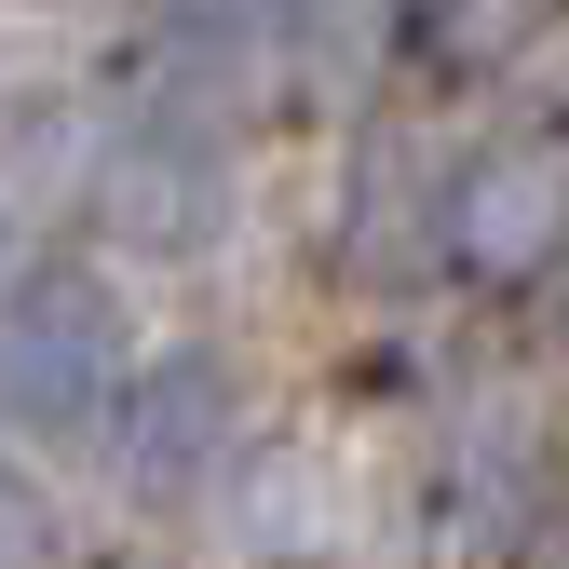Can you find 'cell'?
I'll return each instance as SVG.
<instances>
[{
  "mask_svg": "<svg viewBox=\"0 0 569 569\" xmlns=\"http://www.w3.org/2000/svg\"><path fill=\"white\" fill-rule=\"evenodd\" d=\"M448 258V163L407 150V136H367L339 177V271L352 284H420Z\"/></svg>",
  "mask_w": 569,
  "mask_h": 569,
  "instance_id": "obj_5",
  "label": "cell"
},
{
  "mask_svg": "<svg viewBox=\"0 0 569 569\" xmlns=\"http://www.w3.org/2000/svg\"><path fill=\"white\" fill-rule=\"evenodd\" d=\"M393 28H407V0H271V54H284V82L299 96H367L380 68H393Z\"/></svg>",
  "mask_w": 569,
  "mask_h": 569,
  "instance_id": "obj_6",
  "label": "cell"
},
{
  "mask_svg": "<svg viewBox=\"0 0 569 569\" xmlns=\"http://www.w3.org/2000/svg\"><path fill=\"white\" fill-rule=\"evenodd\" d=\"M0 271H14V218H0Z\"/></svg>",
  "mask_w": 569,
  "mask_h": 569,
  "instance_id": "obj_7",
  "label": "cell"
},
{
  "mask_svg": "<svg viewBox=\"0 0 569 569\" xmlns=\"http://www.w3.org/2000/svg\"><path fill=\"white\" fill-rule=\"evenodd\" d=\"M448 258L488 284H542L569 271V122L516 109L502 136H475L448 163Z\"/></svg>",
  "mask_w": 569,
  "mask_h": 569,
  "instance_id": "obj_2",
  "label": "cell"
},
{
  "mask_svg": "<svg viewBox=\"0 0 569 569\" xmlns=\"http://www.w3.org/2000/svg\"><path fill=\"white\" fill-rule=\"evenodd\" d=\"M244 435H258V393L231 352H136V393H122V475L136 502H218V488L244 475Z\"/></svg>",
  "mask_w": 569,
  "mask_h": 569,
  "instance_id": "obj_3",
  "label": "cell"
},
{
  "mask_svg": "<svg viewBox=\"0 0 569 569\" xmlns=\"http://www.w3.org/2000/svg\"><path fill=\"white\" fill-rule=\"evenodd\" d=\"M231 190H244L231 177V136L177 96V109H150L109 150V231L122 244H163V258H203V244L231 231Z\"/></svg>",
  "mask_w": 569,
  "mask_h": 569,
  "instance_id": "obj_4",
  "label": "cell"
},
{
  "mask_svg": "<svg viewBox=\"0 0 569 569\" xmlns=\"http://www.w3.org/2000/svg\"><path fill=\"white\" fill-rule=\"evenodd\" d=\"M136 393V312L109 271H28L0 284V420L14 435H96Z\"/></svg>",
  "mask_w": 569,
  "mask_h": 569,
  "instance_id": "obj_1",
  "label": "cell"
}]
</instances>
